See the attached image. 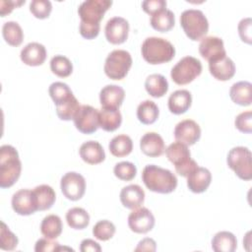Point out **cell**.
Instances as JSON below:
<instances>
[{
	"label": "cell",
	"instance_id": "d4e9b609",
	"mask_svg": "<svg viewBox=\"0 0 252 252\" xmlns=\"http://www.w3.org/2000/svg\"><path fill=\"white\" fill-rule=\"evenodd\" d=\"M229 95L231 100L239 105L248 106L252 102V85L247 81L234 83L230 90Z\"/></svg>",
	"mask_w": 252,
	"mask_h": 252
},
{
	"label": "cell",
	"instance_id": "836d02e7",
	"mask_svg": "<svg viewBox=\"0 0 252 252\" xmlns=\"http://www.w3.org/2000/svg\"><path fill=\"white\" fill-rule=\"evenodd\" d=\"M158 114V107L153 100H144L137 107V117L140 122L146 125L156 122Z\"/></svg>",
	"mask_w": 252,
	"mask_h": 252
},
{
	"label": "cell",
	"instance_id": "484cf974",
	"mask_svg": "<svg viewBox=\"0 0 252 252\" xmlns=\"http://www.w3.org/2000/svg\"><path fill=\"white\" fill-rule=\"evenodd\" d=\"M164 152L168 160L172 162L175 167L180 166L191 159V154L188 146L178 141L171 143Z\"/></svg>",
	"mask_w": 252,
	"mask_h": 252
},
{
	"label": "cell",
	"instance_id": "5bb4252c",
	"mask_svg": "<svg viewBox=\"0 0 252 252\" xmlns=\"http://www.w3.org/2000/svg\"><path fill=\"white\" fill-rule=\"evenodd\" d=\"M199 52L201 56L208 62L219 60L226 56L223 41L218 36H206L201 39L199 44Z\"/></svg>",
	"mask_w": 252,
	"mask_h": 252
},
{
	"label": "cell",
	"instance_id": "ab89813d",
	"mask_svg": "<svg viewBox=\"0 0 252 252\" xmlns=\"http://www.w3.org/2000/svg\"><path fill=\"white\" fill-rule=\"evenodd\" d=\"M113 172L117 178L124 181H130L136 176L137 167L133 162L120 161L114 165Z\"/></svg>",
	"mask_w": 252,
	"mask_h": 252
},
{
	"label": "cell",
	"instance_id": "f35d334b",
	"mask_svg": "<svg viewBox=\"0 0 252 252\" xmlns=\"http://www.w3.org/2000/svg\"><path fill=\"white\" fill-rule=\"evenodd\" d=\"M115 225L113 224V222H111L110 220H102L97 221L94 227H93V234L94 236L101 241H106L110 238H112V236L115 233Z\"/></svg>",
	"mask_w": 252,
	"mask_h": 252
},
{
	"label": "cell",
	"instance_id": "30bf717a",
	"mask_svg": "<svg viewBox=\"0 0 252 252\" xmlns=\"http://www.w3.org/2000/svg\"><path fill=\"white\" fill-rule=\"evenodd\" d=\"M73 120L76 128L83 134H93L99 128L98 110L91 105H81Z\"/></svg>",
	"mask_w": 252,
	"mask_h": 252
},
{
	"label": "cell",
	"instance_id": "7dc6e473",
	"mask_svg": "<svg viewBox=\"0 0 252 252\" xmlns=\"http://www.w3.org/2000/svg\"><path fill=\"white\" fill-rule=\"evenodd\" d=\"M25 4V0H1L0 1V15L5 17L10 14L16 7Z\"/></svg>",
	"mask_w": 252,
	"mask_h": 252
},
{
	"label": "cell",
	"instance_id": "e575fe53",
	"mask_svg": "<svg viewBox=\"0 0 252 252\" xmlns=\"http://www.w3.org/2000/svg\"><path fill=\"white\" fill-rule=\"evenodd\" d=\"M2 34L5 41L12 46H19L24 40V32L21 26L14 21L4 23Z\"/></svg>",
	"mask_w": 252,
	"mask_h": 252
},
{
	"label": "cell",
	"instance_id": "ffe728a7",
	"mask_svg": "<svg viewBox=\"0 0 252 252\" xmlns=\"http://www.w3.org/2000/svg\"><path fill=\"white\" fill-rule=\"evenodd\" d=\"M119 197L125 208L134 210L143 205L145 201V192L141 186L137 184H130L121 189Z\"/></svg>",
	"mask_w": 252,
	"mask_h": 252
},
{
	"label": "cell",
	"instance_id": "8d00e7d4",
	"mask_svg": "<svg viewBox=\"0 0 252 252\" xmlns=\"http://www.w3.org/2000/svg\"><path fill=\"white\" fill-rule=\"evenodd\" d=\"M50 69L56 76L65 78L72 74L73 64L66 56L55 55L50 60Z\"/></svg>",
	"mask_w": 252,
	"mask_h": 252
},
{
	"label": "cell",
	"instance_id": "cb8c5ba5",
	"mask_svg": "<svg viewBox=\"0 0 252 252\" xmlns=\"http://www.w3.org/2000/svg\"><path fill=\"white\" fill-rule=\"evenodd\" d=\"M37 211H45L52 207L55 202L56 194L53 188L46 184H41L32 190Z\"/></svg>",
	"mask_w": 252,
	"mask_h": 252
},
{
	"label": "cell",
	"instance_id": "7bdbcfd3",
	"mask_svg": "<svg viewBox=\"0 0 252 252\" xmlns=\"http://www.w3.org/2000/svg\"><path fill=\"white\" fill-rule=\"evenodd\" d=\"M252 112L250 110L239 113L234 120L235 127L242 133L250 134L252 131Z\"/></svg>",
	"mask_w": 252,
	"mask_h": 252
},
{
	"label": "cell",
	"instance_id": "7c38bea8",
	"mask_svg": "<svg viewBox=\"0 0 252 252\" xmlns=\"http://www.w3.org/2000/svg\"><path fill=\"white\" fill-rule=\"evenodd\" d=\"M105 37L112 44H121L126 41L129 33V23L122 17L109 19L104 28Z\"/></svg>",
	"mask_w": 252,
	"mask_h": 252
},
{
	"label": "cell",
	"instance_id": "d6a6232c",
	"mask_svg": "<svg viewBox=\"0 0 252 252\" xmlns=\"http://www.w3.org/2000/svg\"><path fill=\"white\" fill-rule=\"evenodd\" d=\"M66 220L71 228L84 229L90 223V215L85 209L74 207L66 213Z\"/></svg>",
	"mask_w": 252,
	"mask_h": 252
},
{
	"label": "cell",
	"instance_id": "1f68e13d",
	"mask_svg": "<svg viewBox=\"0 0 252 252\" xmlns=\"http://www.w3.org/2000/svg\"><path fill=\"white\" fill-rule=\"evenodd\" d=\"M63 229V224L60 217L57 215H48L46 216L40 223V232L41 234L50 239L57 238Z\"/></svg>",
	"mask_w": 252,
	"mask_h": 252
},
{
	"label": "cell",
	"instance_id": "603a6c76",
	"mask_svg": "<svg viewBox=\"0 0 252 252\" xmlns=\"http://www.w3.org/2000/svg\"><path fill=\"white\" fill-rule=\"evenodd\" d=\"M192 103L191 93L187 90H177L168 97V109L173 114L185 113Z\"/></svg>",
	"mask_w": 252,
	"mask_h": 252
},
{
	"label": "cell",
	"instance_id": "277c9868",
	"mask_svg": "<svg viewBox=\"0 0 252 252\" xmlns=\"http://www.w3.org/2000/svg\"><path fill=\"white\" fill-rule=\"evenodd\" d=\"M142 56L150 64H162L169 62L175 55L172 43L162 37H147L141 47Z\"/></svg>",
	"mask_w": 252,
	"mask_h": 252
},
{
	"label": "cell",
	"instance_id": "8992f818",
	"mask_svg": "<svg viewBox=\"0 0 252 252\" xmlns=\"http://www.w3.org/2000/svg\"><path fill=\"white\" fill-rule=\"evenodd\" d=\"M251 152L246 147L232 148L226 158V162L235 174L242 180H250L252 178V162Z\"/></svg>",
	"mask_w": 252,
	"mask_h": 252
},
{
	"label": "cell",
	"instance_id": "9a60e30c",
	"mask_svg": "<svg viewBox=\"0 0 252 252\" xmlns=\"http://www.w3.org/2000/svg\"><path fill=\"white\" fill-rule=\"evenodd\" d=\"M12 208L20 216H30L37 211L32 190L21 189L12 197Z\"/></svg>",
	"mask_w": 252,
	"mask_h": 252
},
{
	"label": "cell",
	"instance_id": "ee69618b",
	"mask_svg": "<svg viewBox=\"0 0 252 252\" xmlns=\"http://www.w3.org/2000/svg\"><path fill=\"white\" fill-rule=\"evenodd\" d=\"M60 244L50 238H40L36 241L34 246L35 252H58Z\"/></svg>",
	"mask_w": 252,
	"mask_h": 252
},
{
	"label": "cell",
	"instance_id": "5b68a950",
	"mask_svg": "<svg viewBox=\"0 0 252 252\" xmlns=\"http://www.w3.org/2000/svg\"><path fill=\"white\" fill-rule=\"evenodd\" d=\"M180 25L191 40L202 39L209 31V22L204 13L197 9H187L181 13Z\"/></svg>",
	"mask_w": 252,
	"mask_h": 252
},
{
	"label": "cell",
	"instance_id": "9c48e42d",
	"mask_svg": "<svg viewBox=\"0 0 252 252\" xmlns=\"http://www.w3.org/2000/svg\"><path fill=\"white\" fill-rule=\"evenodd\" d=\"M60 188L67 199L77 201L85 194L86 180L82 174L75 171H69L62 176Z\"/></svg>",
	"mask_w": 252,
	"mask_h": 252
},
{
	"label": "cell",
	"instance_id": "d6986e66",
	"mask_svg": "<svg viewBox=\"0 0 252 252\" xmlns=\"http://www.w3.org/2000/svg\"><path fill=\"white\" fill-rule=\"evenodd\" d=\"M21 60L29 66H39L46 59V49L39 42H30L21 50Z\"/></svg>",
	"mask_w": 252,
	"mask_h": 252
},
{
	"label": "cell",
	"instance_id": "bcb514c9",
	"mask_svg": "<svg viewBox=\"0 0 252 252\" xmlns=\"http://www.w3.org/2000/svg\"><path fill=\"white\" fill-rule=\"evenodd\" d=\"M143 10L151 16L155 13L166 8V1L164 0H145L142 2Z\"/></svg>",
	"mask_w": 252,
	"mask_h": 252
},
{
	"label": "cell",
	"instance_id": "7402d4cb",
	"mask_svg": "<svg viewBox=\"0 0 252 252\" xmlns=\"http://www.w3.org/2000/svg\"><path fill=\"white\" fill-rule=\"evenodd\" d=\"M82 159L90 164H97L104 160L105 153L102 146L96 141H87L83 143L79 150Z\"/></svg>",
	"mask_w": 252,
	"mask_h": 252
},
{
	"label": "cell",
	"instance_id": "3957f363",
	"mask_svg": "<svg viewBox=\"0 0 252 252\" xmlns=\"http://www.w3.org/2000/svg\"><path fill=\"white\" fill-rule=\"evenodd\" d=\"M22 171V162L17 150L11 145L0 148V187L9 188L19 179Z\"/></svg>",
	"mask_w": 252,
	"mask_h": 252
},
{
	"label": "cell",
	"instance_id": "681fc988",
	"mask_svg": "<svg viewBox=\"0 0 252 252\" xmlns=\"http://www.w3.org/2000/svg\"><path fill=\"white\" fill-rule=\"evenodd\" d=\"M80 250L82 252H100L101 251V247L94 240L87 238V239H84L81 242Z\"/></svg>",
	"mask_w": 252,
	"mask_h": 252
},
{
	"label": "cell",
	"instance_id": "d590c367",
	"mask_svg": "<svg viewBox=\"0 0 252 252\" xmlns=\"http://www.w3.org/2000/svg\"><path fill=\"white\" fill-rule=\"evenodd\" d=\"M48 93L55 105H59L69 98H71L74 94L69 88V86L63 82H54L49 86Z\"/></svg>",
	"mask_w": 252,
	"mask_h": 252
},
{
	"label": "cell",
	"instance_id": "e0dca14e",
	"mask_svg": "<svg viewBox=\"0 0 252 252\" xmlns=\"http://www.w3.org/2000/svg\"><path fill=\"white\" fill-rule=\"evenodd\" d=\"M141 151L148 157L157 158L165 151V145L161 136L156 132H148L140 140Z\"/></svg>",
	"mask_w": 252,
	"mask_h": 252
},
{
	"label": "cell",
	"instance_id": "44dd1931",
	"mask_svg": "<svg viewBox=\"0 0 252 252\" xmlns=\"http://www.w3.org/2000/svg\"><path fill=\"white\" fill-rule=\"evenodd\" d=\"M209 70L214 78L219 81H227L235 74L234 62L227 56L209 62Z\"/></svg>",
	"mask_w": 252,
	"mask_h": 252
},
{
	"label": "cell",
	"instance_id": "6da1fadb",
	"mask_svg": "<svg viewBox=\"0 0 252 252\" xmlns=\"http://www.w3.org/2000/svg\"><path fill=\"white\" fill-rule=\"evenodd\" d=\"M111 5V0H86L80 4L78 8L81 19L79 30L84 38L93 39L98 35L100 21Z\"/></svg>",
	"mask_w": 252,
	"mask_h": 252
},
{
	"label": "cell",
	"instance_id": "8fae6325",
	"mask_svg": "<svg viewBox=\"0 0 252 252\" xmlns=\"http://www.w3.org/2000/svg\"><path fill=\"white\" fill-rule=\"evenodd\" d=\"M128 225L136 233H147L155 226V217L149 209L145 207L137 208L130 213Z\"/></svg>",
	"mask_w": 252,
	"mask_h": 252
},
{
	"label": "cell",
	"instance_id": "7a4b0ae2",
	"mask_svg": "<svg viewBox=\"0 0 252 252\" xmlns=\"http://www.w3.org/2000/svg\"><path fill=\"white\" fill-rule=\"evenodd\" d=\"M142 180L149 190L160 194L171 193L177 186L175 174L156 164H148L144 167Z\"/></svg>",
	"mask_w": 252,
	"mask_h": 252
},
{
	"label": "cell",
	"instance_id": "83f0119b",
	"mask_svg": "<svg viewBox=\"0 0 252 252\" xmlns=\"http://www.w3.org/2000/svg\"><path fill=\"white\" fill-rule=\"evenodd\" d=\"M236 247L237 239L229 231H219L212 239V248L215 252H233Z\"/></svg>",
	"mask_w": 252,
	"mask_h": 252
},
{
	"label": "cell",
	"instance_id": "52a82bcc",
	"mask_svg": "<svg viewBox=\"0 0 252 252\" xmlns=\"http://www.w3.org/2000/svg\"><path fill=\"white\" fill-rule=\"evenodd\" d=\"M132 66L131 54L123 49L111 51L104 63V73L112 80H122Z\"/></svg>",
	"mask_w": 252,
	"mask_h": 252
},
{
	"label": "cell",
	"instance_id": "ac0fdd59",
	"mask_svg": "<svg viewBox=\"0 0 252 252\" xmlns=\"http://www.w3.org/2000/svg\"><path fill=\"white\" fill-rule=\"evenodd\" d=\"M212 174L206 167L197 166L187 176V186L193 193H203L210 186Z\"/></svg>",
	"mask_w": 252,
	"mask_h": 252
},
{
	"label": "cell",
	"instance_id": "4316f807",
	"mask_svg": "<svg viewBox=\"0 0 252 252\" xmlns=\"http://www.w3.org/2000/svg\"><path fill=\"white\" fill-rule=\"evenodd\" d=\"M99 127L106 132H113L122 123V115L119 109L102 108L98 111Z\"/></svg>",
	"mask_w": 252,
	"mask_h": 252
},
{
	"label": "cell",
	"instance_id": "f546056e",
	"mask_svg": "<svg viewBox=\"0 0 252 252\" xmlns=\"http://www.w3.org/2000/svg\"><path fill=\"white\" fill-rule=\"evenodd\" d=\"M150 22L153 29L160 32H165L173 28L175 17L171 10L165 8L152 15Z\"/></svg>",
	"mask_w": 252,
	"mask_h": 252
},
{
	"label": "cell",
	"instance_id": "c3c4849f",
	"mask_svg": "<svg viewBox=\"0 0 252 252\" xmlns=\"http://www.w3.org/2000/svg\"><path fill=\"white\" fill-rule=\"evenodd\" d=\"M157 250V243L153 238L146 237L139 241L137 247L135 248V251H156Z\"/></svg>",
	"mask_w": 252,
	"mask_h": 252
},
{
	"label": "cell",
	"instance_id": "2e32d148",
	"mask_svg": "<svg viewBox=\"0 0 252 252\" xmlns=\"http://www.w3.org/2000/svg\"><path fill=\"white\" fill-rule=\"evenodd\" d=\"M125 97V92L118 85H106L100 90L99 101L102 108L118 109Z\"/></svg>",
	"mask_w": 252,
	"mask_h": 252
},
{
	"label": "cell",
	"instance_id": "ba28073f",
	"mask_svg": "<svg viewBox=\"0 0 252 252\" xmlns=\"http://www.w3.org/2000/svg\"><path fill=\"white\" fill-rule=\"evenodd\" d=\"M202 73V63L193 56L181 58L171 69L170 77L177 85L191 83Z\"/></svg>",
	"mask_w": 252,
	"mask_h": 252
},
{
	"label": "cell",
	"instance_id": "b9f144b4",
	"mask_svg": "<svg viewBox=\"0 0 252 252\" xmlns=\"http://www.w3.org/2000/svg\"><path fill=\"white\" fill-rule=\"evenodd\" d=\"M52 10V4L49 0H32L30 3V11L37 19L48 18Z\"/></svg>",
	"mask_w": 252,
	"mask_h": 252
},
{
	"label": "cell",
	"instance_id": "f1b7e54d",
	"mask_svg": "<svg viewBox=\"0 0 252 252\" xmlns=\"http://www.w3.org/2000/svg\"><path fill=\"white\" fill-rule=\"evenodd\" d=\"M145 89L153 97H161L168 91V82L160 74H152L145 81Z\"/></svg>",
	"mask_w": 252,
	"mask_h": 252
},
{
	"label": "cell",
	"instance_id": "4dcf8cb0",
	"mask_svg": "<svg viewBox=\"0 0 252 252\" xmlns=\"http://www.w3.org/2000/svg\"><path fill=\"white\" fill-rule=\"evenodd\" d=\"M108 148L112 156L121 158V157L128 156L132 152L133 142L128 135L121 134L113 137L110 140Z\"/></svg>",
	"mask_w": 252,
	"mask_h": 252
},
{
	"label": "cell",
	"instance_id": "60d3db41",
	"mask_svg": "<svg viewBox=\"0 0 252 252\" xmlns=\"http://www.w3.org/2000/svg\"><path fill=\"white\" fill-rule=\"evenodd\" d=\"M18 237L9 229L4 221H1L0 248L2 250H14L18 245Z\"/></svg>",
	"mask_w": 252,
	"mask_h": 252
},
{
	"label": "cell",
	"instance_id": "4fadbf2b",
	"mask_svg": "<svg viewBox=\"0 0 252 252\" xmlns=\"http://www.w3.org/2000/svg\"><path fill=\"white\" fill-rule=\"evenodd\" d=\"M173 134L176 141L191 146L200 139L201 128L196 121L192 119H184L176 124Z\"/></svg>",
	"mask_w": 252,
	"mask_h": 252
},
{
	"label": "cell",
	"instance_id": "f6af8a7d",
	"mask_svg": "<svg viewBox=\"0 0 252 252\" xmlns=\"http://www.w3.org/2000/svg\"><path fill=\"white\" fill-rule=\"evenodd\" d=\"M251 18H244L238 24V33L242 41L251 44L252 42V35H251Z\"/></svg>",
	"mask_w": 252,
	"mask_h": 252
},
{
	"label": "cell",
	"instance_id": "74e56055",
	"mask_svg": "<svg viewBox=\"0 0 252 252\" xmlns=\"http://www.w3.org/2000/svg\"><path fill=\"white\" fill-rule=\"evenodd\" d=\"M80 107H81V105H80L78 99L76 98L75 95H73L67 101H65L59 105H56V113L61 120L69 121L71 119H74V117L76 116Z\"/></svg>",
	"mask_w": 252,
	"mask_h": 252
}]
</instances>
